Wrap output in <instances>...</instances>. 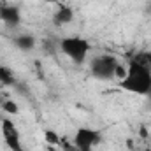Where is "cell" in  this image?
<instances>
[{
  "label": "cell",
  "instance_id": "5",
  "mask_svg": "<svg viewBox=\"0 0 151 151\" xmlns=\"http://www.w3.org/2000/svg\"><path fill=\"white\" fill-rule=\"evenodd\" d=\"M0 134H2V139L5 142V146L11 151H25L23 142H21L19 130H18V127L14 125L12 119H9V118L2 119V123H0Z\"/></svg>",
  "mask_w": 151,
  "mask_h": 151
},
{
  "label": "cell",
  "instance_id": "6",
  "mask_svg": "<svg viewBox=\"0 0 151 151\" xmlns=\"http://www.w3.org/2000/svg\"><path fill=\"white\" fill-rule=\"evenodd\" d=\"M0 21L9 28H16L21 23V11L18 5L9 2H0Z\"/></svg>",
  "mask_w": 151,
  "mask_h": 151
},
{
  "label": "cell",
  "instance_id": "7",
  "mask_svg": "<svg viewBox=\"0 0 151 151\" xmlns=\"http://www.w3.org/2000/svg\"><path fill=\"white\" fill-rule=\"evenodd\" d=\"M74 21V9L69 5H58L56 12L53 14V25L55 27H65Z\"/></svg>",
  "mask_w": 151,
  "mask_h": 151
},
{
  "label": "cell",
  "instance_id": "18",
  "mask_svg": "<svg viewBox=\"0 0 151 151\" xmlns=\"http://www.w3.org/2000/svg\"><path fill=\"white\" fill-rule=\"evenodd\" d=\"M146 151H151V150H146Z\"/></svg>",
  "mask_w": 151,
  "mask_h": 151
},
{
  "label": "cell",
  "instance_id": "14",
  "mask_svg": "<svg viewBox=\"0 0 151 151\" xmlns=\"http://www.w3.org/2000/svg\"><path fill=\"white\" fill-rule=\"evenodd\" d=\"M142 53V56H144V60H146V63L151 67V49H146V51H141Z\"/></svg>",
  "mask_w": 151,
  "mask_h": 151
},
{
  "label": "cell",
  "instance_id": "16",
  "mask_svg": "<svg viewBox=\"0 0 151 151\" xmlns=\"http://www.w3.org/2000/svg\"><path fill=\"white\" fill-rule=\"evenodd\" d=\"M44 2H47V4H56V0H44Z\"/></svg>",
  "mask_w": 151,
  "mask_h": 151
},
{
  "label": "cell",
  "instance_id": "17",
  "mask_svg": "<svg viewBox=\"0 0 151 151\" xmlns=\"http://www.w3.org/2000/svg\"><path fill=\"white\" fill-rule=\"evenodd\" d=\"M148 9H150V12H151V2H150V7H148Z\"/></svg>",
  "mask_w": 151,
  "mask_h": 151
},
{
  "label": "cell",
  "instance_id": "2",
  "mask_svg": "<svg viewBox=\"0 0 151 151\" xmlns=\"http://www.w3.org/2000/svg\"><path fill=\"white\" fill-rule=\"evenodd\" d=\"M60 49H62L74 63L81 65V63H84V60H86V56H88L91 46H90V42H88L86 39L72 35V37H63L60 40Z\"/></svg>",
  "mask_w": 151,
  "mask_h": 151
},
{
  "label": "cell",
  "instance_id": "9",
  "mask_svg": "<svg viewBox=\"0 0 151 151\" xmlns=\"http://www.w3.org/2000/svg\"><path fill=\"white\" fill-rule=\"evenodd\" d=\"M0 84L2 86H14L16 84L14 72L9 67H5V65H0Z\"/></svg>",
  "mask_w": 151,
  "mask_h": 151
},
{
  "label": "cell",
  "instance_id": "13",
  "mask_svg": "<svg viewBox=\"0 0 151 151\" xmlns=\"http://www.w3.org/2000/svg\"><path fill=\"white\" fill-rule=\"evenodd\" d=\"M127 76V67H123L121 63H118V67H116V72H114V77H118V79H123Z\"/></svg>",
  "mask_w": 151,
  "mask_h": 151
},
{
  "label": "cell",
  "instance_id": "15",
  "mask_svg": "<svg viewBox=\"0 0 151 151\" xmlns=\"http://www.w3.org/2000/svg\"><path fill=\"white\" fill-rule=\"evenodd\" d=\"M141 135H142V137H148V130H146V128H144V127H142V128H141Z\"/></svg>",
  "mask_w": 151,
  "mask_h": 151
},
{
  "label": "cell",
  "instance_id": "8",
  "mask_svg": "<svg viewBox=\"0 0 151 151\" xmlns=\"http://www.w3.org/2000/svg\"><path fill=\"white\" fill-rule=\"evenodd\" d=\"M14 46L21 51H30L35 47V37L34 35H28V34H23V35H18L14 39Z\"/></svg>",
  "mask_w": 151,
  "mask_h": 151
},
{
  "label": "cell",
  "instance_id": "10",
  "mask_svg": "<svg viewBox=\"0 0 151 151\" xmlns=\"http://www.w3.org/2000/svg\"><path fill=\"white\" fill-rule=\"evenodd\" d=\"M2 109L5 111L7 114H12V116H16V114L19 113V107H18V104L14 102V100H9V99H5V100H2Z\"/></svg>",
  "mask_w": 151,
  "mask_h": 151
},
{
  "label": "cell",
  "instance_id": "4",
  "mask_svg": "<svg viewBox=\"0 0 151 151\" xmlns=\"http://www.w3.org/2000/svg\"><path fill=\"white\" fill-rule=\"evenodd\" d=\"M72 142L77 151H93V148L100 142V132L90 127H81L76 130Z\"/></svg>",
  "mask_w": 151,
  "mask_h": 151
},
{
  "label": "cell",
  "instance_id": "1",
  "mask_svg": "<svg viewBox=\"0 0 151 151\" xmlns=\"http://www.w3.org/2000/svg\"><path fill=\"white\" fill-rule=\"evenodd\" d=\"M119 88L135 93V95H151V67L146 63L142 53H135L127 65V76L118 81Z\"/></svg>",
  "mask_w": 151,
  "mask_h": 151
},
{
  "label": "cell",
  "instance_id": "3",
  "mask_svg": "<svg viewBox=\"0 0 151 151\" xmlns=\"http://www.w3.org/2000/svg\"><path fill=\"white\" fill-rule=\"evenodd\" d=\"M118 63L119 62L114 55H100L90 62V72L95 79L109 81V79H114V72H116Z\"/></svg>",
  "mask_w": 151,
  "mask_h": 151
},
{
  "label": "cell",
  "instance_id": "12",
  "mask_svg": "<svg viewBox=\"0 0 151 151\" xmlns=\"http://www.w3.org/2000/svg\"><path fill=\"white\" fill-rule=\"evenodd\" d=\"M58 146L62 148V151H77L74 146V142H70L67 137H60V144Z\"/></svg>",
  "mask_w": 151,
  "mask_h": 151
},
{
  "label": "cell",
  "instance_id": "11",
  "mask_svg": "<svg viewBox=\"0 0 151 151\" xmlns=\"http://www.w3.org/2000/svg\"><path fill=\"white\" fill-rule=\"evenodd\" d=\"M44 139H46V142H49V144H60V137L56 135V132L55 130H46L44 132Z\"/></svg>",
  "mask_w": 151,
  "mask_h": 151
},
{
  "label": "cell",
  "instance_id": "19",
  "mask_svg": "<svg viewBox=\"0 0 151 151\" xmlns=\"http://www.w3.org/2000/svg\"><path fill=\"white\" fill-rule=\"evenodd\" d=\"M150 97H151V95H150Z\"/></svg>",
  "mask_w": 151,
  "mask_h": 151
}]
</instances>
